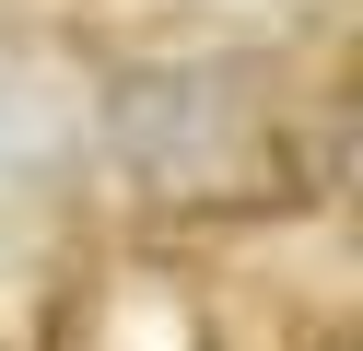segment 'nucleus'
<instances>
[{"instance_id": "nucleus-1", "label": "nucleus", "mask_w": 363, "mask_h": 351, "mask_svg": "<svg viewBox=\"0 0 363 351\" xmlns=\"http://www.w3.org/2000/svg\"><path fill=\"white\" fill-rule=\"evenodd\" d=\"M106 152L152 199H258V176L281 164V82L235 47L129 59L106 82Z\"/></svg>"}]
</instances>
